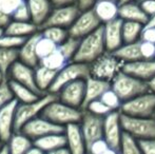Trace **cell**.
<instances>
[{
	"mask_svg": "<svg viewBox=\"0 0 155 154\" xmlns=\"http://www.w3.org/2000/svg\"><path fill=\"white\" fill-rule=\"evenodd\" d=\"M79 43H80V39L74 38L70 36L67 40L63 41L61 44L58 45V50H59L60 53L64 56L65 59L69 62H71V61H73L74 56L77 53Z\"/></svg>",
	"mask_w": 155,
	"mask_h": 154,
	"instance_id": "e575fe53",
	"label": "cell"
},
{
	"mask_svg": "<svg viewBox=\"0 0 155 154\" xmlns=\"http://www.w3.org/2000/svg\"><path fill=\"white\" fill-rule=\"evenodd\" d=\"M19 60V50L0 48V71L8 78L11 68Z\"/></svg>",
	"mask_w": 155,
	"mask_h": 154,
	"instance_id": "4dcf8cb0",
	"label": "cell"
},
{
	"mask_svg": "<svg viewBox=\"0 0 155 154\" xmlns=\"http://www.w3.org/2000/svg\"><path fill=\"white\" fill-rule=\"evenodd\" d=\"M97 1L98 0H78L77 5L80 8V11H87L93 8V6Z\"/></svg>",
	"mask_w": 155,
	"mask_h": 154,
	"instance_id": "f907efd6",
	"label": "cell"
},
{
	"mask_svg": "<svg viewBox=\"0 0 155 154\" xmlns=\"http://www.w3.org/2000/svg\"><path fill=\"white\" fill-rule=\"evenodd\" d=\"M102 25L101 21L96 16L93 8L87 11H81L72 27L69 29V34L71 37L81 39Z\"/></svg>",
	"mask_w": 155,
	"mask_h": 154,
	"instance_id": "30bf717a",
	"label": "cell"
},
{
	"mask_svg": "<svg viewBox=\"0 0 155 154\" xmlns=\"http://www.w3.org/2000/svg\"><path fill=\"white\" fill-rule=\"evenodd\" d=\"M138 3L143 12L149 16V18L155 15V0H141L138 1Z\"/></svg>",
	"mask_w": 155,
	"mask_h": 154,
	"instance_id": "7dc6e473",
	"label": "cell"
},
{
	"mask_svg": "<svg viewBox=\"0 0 155 154\" xmlns=\"http://www.w3.org/2000/svg\"><path fill=\"white\" fill-rule=\"evenodd\" d=\"M56 99H58L57 94L48 92L41 95L37 100L33 103H19L16 109V116H15V132H20V130L25 123L40 116L45 107Z\"/></svg>",
	"mask_w": 155,
	"mask_h": 154,
	"instance_id": "277c9868",
	"label": "cell"
},
{
	"mask_svg": "<svg viewBox=\"0 0 155 154\" xmlns=\"http://www.w3.org/2000/svg\"><path fill=\"white\" fill-rule=\"evenodd\" d=\"M93 10L102 25L119 17V4L114 0H98L93 6Z\"/></svg>",
	"mask_w": 155,
	"mask_h": 154,
	"instance_id": "cb8c5ba5",
	"label": "cell"
},
{
	"mask_svg": "<svg viewBox=\"0 0 155 154\" xmlns=\"http://www.w3.org/2000/svg\"><path fill=\"white\" fill-rule=\"evenodd\" d=\"M40 31L39 28L37 27L35 23H33L32 21H15L12 20V22L8 25L4 33L8 34V35H14L18 36V37H25L28 38L30 36L34 35V34L38 33Z\"/></svg>",
	"mask_w": 155,
	"mask_h": 154,
	"instance_id": "f1b7e54d",
	"label": "cell"
},
{
	"mask_svg": "<svg viewBox=\"0 0 155 154\" xmlns=\"http://www.w3.org/2000/svg\"><path fill=\"white\" fill-rule=\"evenodd\" d=\"M64 134L67 137V148L71 154H88V148L79 123L67 126Z\"/></svg>",
	"mask_w": 155,
	"mask_h": 154,
	"instance_id": "d6986e66",
	"label": "cell"
},
{
	"mask_svg": "<svg viewBox=\"0 0 155 154\" xmlns=\"http://www.w3.org/2000/svg\"><path fill=\"white\" fill-rule=\"evenodd\" d=\"M27 38L18 37V36L8 35L3 33V35L0 37V48H6V49H17L19 50Z\"/></svg>",
	"mask_w": 155,
	"mask_h": 154,
	"instance_id": "f35d334b",
	"label": "cell"
},
{
	"mask_svg": "<svg viewBox=\"0 0 155 154\" xmlns=\"http://www.w3.org/2000/svg\"><path fill=\"white\" fill-rule=\"evenodd\" d=\"M34 145L45 151V153H48L50 151L67 147V137L64 133L50 134V135H45L34 140Z\"/></svg>",
	"mask_w": 155,
	"mask_h": 154,
	"instance_id": "4316f807",
	"label": "cell"
},
{
	"mask_svg": "<svg viewBox=\"0 0 155 154\" xmlns=\"http://www.w3.org/2000/svg\"><path fill=\"white\" fill-rule=\"evenodd\" d=\"M102 154H120L118 150H115V149H112V148H109L106 152H104Z\"/></svg>",
	"mask_w": 155,
	"mask_h": 154,
	"instance_id": "6f0895ef",
	"label": "cell"
},
{
	"mask_svg": "<svg viewBox=\"0 0 155 154\" xmlns=\"http://www.w3.org/2000/svg\"><path fill=\"white\" fill-rule=\"evenodd\" d=\"M64 127L56 125V123H52L51 120L40 115L25 123L22 127V129L20 130V132L25 135L29 136L34 142L38 138L43 137L45 135H50V134L64 133Z\"/></svg>",
	"mask_w": 155,
	"mask_h": 154,
	"instance_id": "9c48e42d",
	"label": "cell"
},
{
	"mask_svg": "<svg viewBox=\"0 0 155 154\" xmlns=\"http://www.w3.org/2000/svg\"><path fill=\"white\" fill-rule=\"evenodd\" d=\"M140 53L143 56V59H155V43L146 42V41L140 40Z\"/></svg>",
	"mask_w": 155,
	"mask_h": 154,
	"instance_id": "ee69618b",
	"label": "cell"
},
{
	"mask_svg": "<svg viewBox=\"0 0 155 154\" xmlns=\"http://www.w3.org/2000/svg\"><path fill=\"white\" fill-rule=\"evenodd\" d=\"M8 82H10L11 89H12V91H13L15 99L20 103H33V101L37 100V99L41 96L38 93L33 91L32 89H30L29 87L23 86V84H19V82H17V81L8 79Z\"/></svg>",
	"mask_w": 155,
	"mask_h": 154,
	"instance_id": "f546056e",
	"label": "cell"
},
{
	"mask_svg": "<svg viewBox=\"0 0 155 154\" xmlns=\"http://www.w3.org/2000/svg\"><path fill=\"white\" fill-rule=\"evenodd\" d=\"M145 25L135 21H124L123 39L124 43H133L140 40Z\"/></svg>",
	"mask_w": 155,
	"mask_h": 154,
	"instance_id": "1f68e13d",
	"label": "cell"
},
{
	"mask_svg": "<svg viewBox=\"0 0 155 154\" xmlns=\"http://www.w3.org/2000/svg\"><path fill=\"white\" fill-rule=\"evenodd\" d=\"M90 76V64L71 61L68 64H65L60 71H58L55 81H54L53 86L51 87L49 92L57 94L65 84L78 79H87Z\"/></svg>",
	"mask_w": 155,
	"mask_h": 154,
	"instance_id": "8992f818",
	"label": "cell"
},
{
	"mask_svg": "<svg viewBox=\"0 0 155 154\" xmlns=\"http://www.w3.org/2000/svg\"><path fill=\"white\" fill-rule=\"evenodd\" d=\"M119 152L120 154H143L138 140L126 132H124L123 134Z\"/></svg>",
	"mask_w": 155,
	"mask_h": 154,
	"instance_id": "d590c367",
	"label": "cell"
},
{
	"mask_svg": "<svg viewBox=\"0 0 155 154\" xmlns=\"http://www.w3.org/2000/svg\"><path fill=\"white\" fill-rule=\"evenodd\" d=\"M0 154H11L10 151H8V146H6V144L4 145V147L1 149V151H0Z\"/></svg>",
	"mask_w": 155,
	"mask_h": 154,
	"instance_id": "680465c9",
	"label": "cell"
},
{
	"mask_svg": "<svg viewBox=\"0 0 155 154\" xmlns=\"http://www.w3.org/2000/svg\"><path fill=\"white\" fill-rule=\"evenodd\" d=\"M112 54L118 58L123 64L143 59L140 53V40L133 43H124L118 50L113 52Z\"/></svg>",
	"mask_w": 155,
	"mask_h": 154,
	"instance_id": "484cf974",
	"label": "cell"
},
{
	"mask_svg": "<svg viewBox=\"0 0 155 154\" xmlns=\"http://www.w3.org/2000/svg\"><path fill=\"white\" fill-rule=\"evenodd\" d=\"M50 1L52 2L54 8H58V6H67L77 4L78 0H50Z\"/></svg>",
	"mask_w": 155,
	"mask_h": 154,
	"instance_id": "816d5d0a",
	"label": "cell"
},
{
	"mask_svg": "<svg viewBox=\"0 0 155 154\" xmlns=\"http://www.w3.org/2000/svg\"><path fill=\"white\" fill-rule=\"evenodd\" d=\"M8 79L29 87L30 89L38 93L39 95L45 94V93H41L37 87L36 78H35V68H32V67L23 64L20 60H18L11 68L10 72H8Z\"/></svg>",
	"mask_w": 155,
	"mask_h": 154,
	"instance_id": "9a60e30c",
	"label": "cell"
},
{
	"mask_svg": "<svg viewBox=\"0 0 155 154\" xmlns=\"http://www.w3.org/2000/svg\"><path fill=\"white\" fill-rule=\"evenodd\" d=\"M121 71L148 82L155 76V59H140L137 61L126 62L123 64Z\"/></svg>",
	"mask_w": 155,
	"mask_h": 154,
	"instance_id": "ac0fdd59",
	"label": "cell"
},
{
	"mask_svg": "<svg viewBox=\"0 0 155 154\" xmlns=\"http://www.w3.org/2000/svg\"><path fill=\"white\" fill-rule=\"evenodd\" d=\"M84 111H89V112H91V113L95 114V115H98V116L106 117L108 114H110L111 112H112V110H111L108 106L104 105L100 99H96V100L89 103L88 107L86 108Z\"/></svg>",
	"mask_w": 155,
	"mask_h": 154,
	"instance_id": "60d3db41",
	"label": "cell"
},
{
	"mask_svg": "<svg viewBox=\"0 0 155 154\" xmlns=\"http://www.w3.org/2000/svg\"><path fill=\"white\" fill-rule=\"evenodd\" d=\"M58 71L51 70L47 67L39 64L35 68V78H36V84L38 89L41 93H48L53 86L54 81L57 76Z\"/></svg>",
	"mask_w": 155,
	"mask_h": 154,
	"instance_id": "d4e9b609",
	"label": "cell"
},
{
	"mask_svg": "<svg viewBox=\"0 0 155 154\" xmlns=\"http://www.w3.org/2000/svg\"><path fill=\"white\" fill-rule=\"evenodd\" d=\"M80 13H81V11L78 8L77 4L54 8L50 14L49 18L43 23L40 30L45 27H59L69 30L74 23V21L79 16Z\"/></svg>",
	"mask_w": 155,
	"mask_h": 154,
	"instance_id": "7c38bea8",
	"label": "cell"
},
{
	"mask_svg": "<svg viewBox=\"0 0 155 154\" xmlns=\"http://www.w3.org/2000/svg\"><path fill=\"white\" fill-rule=\"evenodd\" d=\"M133 1H137V0H118V4H124V3H128V2H133Z\"/></svg>",
	"mask_w": 155,
	"mask_h": 154,
	"instance_id": "94428289",
	"label": "cell"
},
{
	"mask_svg": "<svg viewBox=\"0 0 155 154\" xmlns=\"http://www.w3.org/2000/svg\"><path fill=\"white\" fill-rule=\"evenodd\" d=\"M47 154H71V152H70V150L67 148V147H62V148L50 151V152H48Z\"/></svg>",
	"mask_w": 155,
	"mask_h": 154,
	"instance_id": "f5cc1de1",
	"label": "cell"
},
{
	"mask_svg": "<svg viewBox=\"0 0 155 154\" xmlns=\"http://www.w3.org/2000/svg\"><path fill=\"white\" fill-rule=\"evenodd\" d=\"M100 100L106 106H108L112 111H119L121 105H123L121 99L119 98L118 95L112 90V88L109 89L107 92L104 93V95L100 97Z\"/></svg>",
	"mask_w": 155,
	"mask_h": 154,
	"instance_id": "74e56055",
	"label": "cell"
},
{
	"mask_svg": "<svg viewBox=\"0 0 155 154\" xmlns=\"http://www.w3.org/2000/svg\"><path fill=\"white\" fill-rule=\"evenodd\" d=\"M82 115L84 111L81 109L65 105L59 99H56L49 103L41 113L42 117L64 128L72 123H80Z\"/></svg>",
	"mask_w": 155,
	"mask_h": 154,
	"instance_id": "7a4b0ae2",
	"label": "cell"
},
{
	"mask_svg": "<svg viewBox=\"0 0 155 154\" xmlns=\"http://www.w3.org/2000/svg\"><path fill=\"white\" fill-rule=\"evenodd\" d=\"M3 33H4V31H3V30H0V37H1V36L3 35Z\"/></svg>",
	"mask_w": 155,
	"mask_h": 154,
	"instance_id": "be15d7a7",
	"label": "cell"
},
{
	"mask_svg": "<svg viewBox=\"0 0 155 154\" xmlns=\"http://www.w3.org/2000/svg\"><path fill=\"white\" fill-rule=\"evenodd\" d=\"M6 79H8V78H6L5 76H4L3 73H2L1 71H0V84H1L2 82H3L4 80H6Z\"/></svg>",
	"mask_w": 155,
	"mask_h": 154,
	"instance_id": "91938a15",
	"label": "cell"
},
{
	"mask_svg": "<svg viewBox=\"0 0 155 154\" xmlns=\"http://www.w3.org/2000/svg\"><path fill=\"white\" fill-rule=\"evenodd\" d=\"M145 27H155V15H153V16L149 19V21H148V23Z\"/></svg>",
	"mask_w": 155,
	"mask_h": 154,
	"instance_id": "9f6ffc18",
	"label": "cell"
},
{
	"mask_svg": "<svg viewBox=\"0 0 155 154\" xmlns=\"http://www.w3.org/2000/svg\"><path fill=\"white\" fill-rule=\"evenodd\" d=\"M4 145H5V143H4L3 140H2V138L0 137V151H1V149L4 147Z\"/></svg>",
	"mask_w": 155,
	"mask_h": 154,
	"instance_id": "6125c7cd",
	"label": "cell"
},
{
	"mask_svg": "<svg viewBox=\"0 0 155 154\" xmlns=\"http://www.w3.org/2000/svg\"><path fill=\"white\" fill-rule=\"evenodd\" d=\"M40 33L43 37L52 40L57 45L61 44L70 37L69 30L59 27H45L40 30Z\"/></svg>",
	"mask_w": 155,
	"mask_h": 154,
	"instance_id": "d6a6232c",
	"label": "cell"
},
{
	"mask_svg": "<svg viewBox=\"0 0 155 154\" xmlns=\"http://www.w3.org/2000/svg\"><path fill=\"white\" fill-rule=\"evenodd\" d=\"M79 125L88 149L94 142L104 138V117L95 115L89 111H84Z\"/></svg>",
	"mask_w": 155,
	"mask_h": 154,
	"instance_id": "8fae6325",
	"label": "cell"
},
{
	"mask_svg": "<svg viewBox=\"0 0 155 154\" xmlns=\"http://www.w3.org/2000/svg\"><path fill=\"white\" fill-rule=\"evenodd\" d=\"M68 64H69V61L65 59L64 56L60 53V51L58 49L54 53H52L51 55L40 60V64L55 71H60Z\"/></svg>",
	"mask_w": 155,
	"mask_h": 154,
	"instance_id": "836d02e7",
	"label": "cell"
},
{
	"mask_svg": "<svg viewBox=\"0 0 155 154\" xmlns=\"http://www.w3.org/2000/svg\"><path fill=\"white\" fill-rule=\"evenodd\" d=\"M27 3L31 12L32 22L40 30L54 8L53 4L50 0H27Z\"/></svg>",
	"mask_w": 155,
	"mask_h": 154,
	"instance_id": "7402d4cb",
	"label": "cell"
},
{
	"mask_svg": "<svg viewBox=\"0 0 155 154\" xmlns=\"http://www.w3.org/2000/svg\"><path fill=\"white\" fill-rule=\"evenodd\" d=\"M15 99V96L13 94V91L11 89L10 82L8 79L4 80L1 84H0V109L3 108L4 106L8 105L11 101Z\"/></svg>",
	"mask_w": 155,
	"mask_h": 154,
	"instance_id": "ab89813d",
	"label": "cell"
},
{
	"mask_svg": "<svg viewBox=\"0 0 155 154\" xmlns=\"http://www.w3.org/2000/svg\"><path fill=\"white\" fill-rule=\"evenodd\" d=\"M112 90L116 93L121 101H127L143 93L150 92L147 81H143L136 77H133L127 73L120 72L111 81Z\"/></svg>",
	"mask_w": 155,
	"mask_h": 154,
	"instance_id": "3957f363",
	"label": "cell"
},
{
	"mask_svg": "<svg viewBox=\"0 0 155 154\" xmlns=\"http://www.w3.org/2000/svg\"><path fill=\"white\" fill-rule=\"evenodd\" d=\"M18 103V101L14 99L0 109V137L5 144L15 133V116Z\"/></svg>",
	"mask_w": 155,
	"mask_h": 154,
	"instance_id": "e0dca14e",
	"label": "cell"
},
{
	"mask_svg": "<svg viewBox=\"0 0 155 154\" xmlns=\"http://www.w3.org/2000/svg\"><path fill=\"white\" fill-rule=\"evenodd\" d=\"M123 25L124 20L119 17L104 25V42H106L107 52L113 53L124 44Z\"/></svg>",
	"mask_w": 155,
	"mask_h": 154,
	"instance_id": "2e32d148",
	"label": "cell"
},
{
	"mask_svg": "<svg viewBox=\"0 0 155 154\" xmlns=\"http://www.w3.org/2000/svg\"><path fill=\"white\" fill-rule=\"evenodd\" d=\"M112 84L111 81L102 80L99 78H95L90 76L86 79V96H84V105L81 107V110L84 111L88 105L96 99H100V97L104 95V92L111 89Z\"/></svg>",
	"mask_w": 155,
	"mask_h": 154,
	"instance_id": "ffe728a7",
	"label": "cell"
},
{
	"mask_svg": "<svg viewBox=\"0 0 155 154\" xmlns=\"http://www.w3.org/2000/svg\"><path fill=\"white\" fill-rule=\"evenodd\" d=\"M124 130L120 123V111H112L104 117V138L109 147L115 150H120Z\"/></svg>",
	"mask_w": 155,
	"mask_h": 154,
	"instance_id": "4fadbf2b",
	"label": "cell"
},
{
	"mask_svg": "<svg viewBox=\"0 0 155 154\" xmlns=\"http://www.w3.org/2000/svg\"><path fill=\"white\" fill-rule=\"evenodd\" d=\"M57 96L65 105L81 109L86 96V79H78L65 84L57 93Z\"/></svg>",
	"mask_w": 155,
	"mask_h": 154,
	"instance_id": "5bb4252c",
	"label": "cell"
},
{
	"mask_svg": "<svg viewBox=\"0 0 155 154\" xmlns=\"http://www.w3.org/2000/svg\"><path fill=\"white\" fill-rule=\"evenodd\" d=\"M119 18L124 21H135V22L147 25L149 21V16L146 14L140 8L138 2H128V3L119 4Z\"/></svg>",
	"mask_w": 155,
	"mask_h": 154,
	"instance_id": "603a6c76",
	"label": "cell"
},
{
	"mask_svg": "<svg viewBox=\"0 0 155 154\" xmlns=\"http://www.w3.org/2000/svg\"><path fill=\"white\" fill-rule=\"evenodd\" d=\"M123 64V62L112 53L106 52L104 55L90 64L91 76L107 81H112L121 71Z\"/></svg>",
	"mask_w": 155,
	"mask_h": 154,
	"instance_id": "ba28073f",
	"label": "cell"
},
{
	"mask_svg": "<svg viewBox=\"0 0 155 154\" xmlns=\"http://www.w3.org/2000/svg\"><path fill=\"white\" fill-rule=\"evenodd\" d=\"M141 41L155 43V27H145L140 36Z\"/></svg>",
	"mask_w": 155,
	"mask_h": 154,
	"instance_id": "c3c4849f",
	"label": "cell"
},
{
	"mask_svg": "<svg viewBox=\"0 0 155 154\" xmlns=\"http://www.w3.org/2000/svg\"><path fill=\"white\" fill-rule=\"evenodd\" d=\"M25 154H47V153H45V151L41 150L40 148H38V147H36L34 145V146H33L32 148L30 149V150L28 151V152L25 153Z\"/></svg>",
	"mask_w": 155,
	"mask_h": 154,
	"instance_id": "db71d44e",
	"label": "cell"
},
{
	"mask_svg": "<svg viewBox=\"0 0 155 154\" xmlns=\"http://www.w3.org/2000/svg\"><path fill=\"white\" fill-rule=\"evenodd\" d=\"M25 0H0V11L12 16Z\"/></svg>",
	"mask_w": 155,
	"mask_h": 154,
	"instance_id": "7bdbcfd3",
	"label": "cell"
},
{
	"mask_svg": "<svg viewBox=\"0 0 155 154\" xmlns=\"http://www.w3.org/2000/svg\"><path fill=\"white\" fill-rule=\"evenodd\" d=\"M138 1H141V0H137V2H138Z\"/></svg>",
	"mask_w": 155,
	"mask_h": 154,
	"instance_id": "e7e4bbea",
	"label": "cell"
},
{
	"mask_svg": "<svg viewBox=\"0 0 155 154\" xmlns=\"http://www.w3.org/2000/svg\"><path fill=\"white\" fill-rule=\"evenodd\" d=\"M148 86H149L150 92H152V93H154V94H155V76L152 78V79H150L149 81H148Z\"/></svg>",
	"mask_w": 155,
	"mask_h": 154,
	"instance_id": "11a10c76",
	"label": "cell"
},
{
	"mask_svg": "<svg viewBox=\"0 0 155 154\" xmlns=\"http://www.w3.org/2000/svg\"><path fill=\"white\" fill-rule=\"evenodd\" d=\"M57 49H58V45L56 43H54L52 40L43 37L41 35V37L39 38L38 42H37V47H36V52H37V55H38L39 60H42L43 58L48 57L52 53H54Z\"/></svg>",
	"mask_w": 155,
	"mask_h": 154,
	"instance_id": "8d00e7d4",
	"label": "cell"
},
{
	"mask_svg": "<svg viewBox=\"0 0 155 154\" xmlns=\"http://www.w3.org/2000/svg\"><path fill=\"white\" fill-rule=\"evenodd\" d=\"M40 37L41 33L39 31L38 33L28 37L22 47L19 49V60L23 64L32 67V68H36L40 64V60H39L36 52L37 42Z\"/></svg>",
	"mask_w": 155,
	"mask_h": 154,
	"instance_id": "44dd1931",
	"label": "cell"
},
{
	"mask_svg": "<svg viewBox=\"0 0 155 154\" xmlns=\"http://www.w3.org/2000/svg\"><path fill=\"white\" fill-rule=\"evenodd\" d=\"M106 52L107 49L104 42V25H102L93 33L80 39L79 47L76 55L74 56L73 61L91 64Z\"/></svg>",
	"mask_w": 155,
	"mask_h": 154,
	"instance_id": "6da1fadb",
	"label": "cell"
},
{
	"mask_svg": "<svg viewBox=\"0 0 155 154\" xmlns=\"http://www.w3.org/2000/svg\"><path fill=\"white\" fill-rule=\"evenodd\" d=\"M12 19L15 21H32V16H31V12H30V8L28 6L27 0L17 8L14 12V14L12 15Z\"/></svg>",
	"mask_w": 155,
	"mask_h": 154,
	"instance_id": "b9f144b4",
	"label": "cell"
},
{
	"mask_svg": "<svg viewBox=\"0 0 155 154\" xmlns=\"http://www.w3.org/2000/svg\"><path fill=\"white\" fill-rule=\"evenodd\" d=\"M110 148L108 145V143L104 140V138L98 139L96 142H94L88 149V153L90 154H102L106 152L108 149Z\"/></svg>",
	"mask_w": 155,
	"mask_h": 154,
	"instance_id": "f6af8a7d",
	"label": "cell"
},
{
	"mask_svg": "<svg viewBox=\"0 0 155 154\" xmlns=\"http://www.w3.org/2000/svg\"><path fill=\"white\" fill-rule=\"evenodd\" d=\"M11 154H25L34 146V142L21 132H15L6 143Z\"/></svg>",
	"mask_w": 155,
	"mask_h": 154,
	"instance_id": "83f0119b",
	"label": "cell"
},
{
	"mask_svg": "<svg viewBox=\"0 0 155 154\" xmlns=\"http://www.w3.org/2000/svg\"><path fill=\"white\" fill-rule=\"evenodd\" d=\"M88 154H90V153H88Z\"/></svg>",
	"mask_w": 155,
	"mask_h": 154,
	"instance_id": "003e7915",
	"label": "cell"
},
{
	"mask_svg": "<svg viewBox=\"0 0 155 154\" xmlns=\"http://www.w3.org/2000/svg\"><path fill=\"white\" fill-rule=\"evenodd\" d=\"M120 123L124 132L137 140L155 138V116L134 117L120 113Z\"/></svg>",
	"mask_w": 155,
	"mask_h": 154,
	"instance_id": "5b68a950",
	"label": "cell"
},
{
	"mask_svg": "<svg viewBox=\"0 0 155 154\" xmlns=\"http://www.w3.org/2000/svg\"><path fill=\"white\" fill-rule=\"evenodd\" d=\"M12 16L0 11V30H3L4 31L8 28V25L12 22Z\"/></svg>",
	"mask_w": 155,
	"mask_h": 154,
	"instance_id": "681fc988",
	"label": "cell"
},
{
	"mask_svg": "<svg viewBox=\"0 0 155 154\" xmlns=\"http://www.w3.org/2000/svg\"><path fill=\"white\" fill-rule=\"evenodd\" d=\"M143 154H155V138L138 140Z\"/></svg>",
	"mask_w": 155,
	"mask_h": 154,
	"instance_id": "bcb514c9",
	"label": "cell"
},
{
	"mask_svg": "<svg viewBox=\"0 0 155 154\" xmlns=\"http://www.w3.org/2000/svg\"><path fill=\"white\" fill-rule=\"evenodd\" d=\"M119 111L123 114L134 117L155 116V94L147 92L130 100L124 101Z\"/></svg>",
	"mask_w": 155,
	"mask_h": 154,
	"instance_id": "52a82bcc",
	"label": "cell"
},
{
	"mask_svg": "<svg viewBox=\"0 0 155 154\" xmlns=\"http://www.w3.org/2000/svg\"><path fill=\"white\" fill-rule=\"evenodd\" d=\"M114 1H117V2H118V0H114Z\"/></svg>",
	"mask_w": 155,
	"mask_h": 154,
	"instance_id": "03108f58",
	"label": "cell"
}]
</instances>
